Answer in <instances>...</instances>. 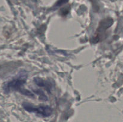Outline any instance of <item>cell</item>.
I'll list each match as a JSON object with an SVG mask.
<instances>
[{"instance_id": "6da1fadb", "label": "cell", "mask_w": 123, "mask_h": 122, "mask_svg": "<svg viewBox=\"0 0 123 122\" xmlns=\"http://www.w3.org/2000/svg\"><path fill=\"white\" fill-rule=\"evenodd\" d=\"M27 77V72L25 71H22L15 78L8 81L5 85L4 87V90L7 92H10L11 91H18L22 94L34 98V94L30 91L23 89L24 84L26 83Z\"/></svg>"}, {"instance_id": "7a4b0ae2", "label": "cell", "mask_w": 123, "mask_h": 122, "mask_svg": "<svg viewBox=\"0 0 123 122\" xmlns=\"http://www.w3.org/2000/svg\"><path fill=\"white\" fill-rule=\"evenodd\" d=\"M22 106L26 111L30 112H34L43 117H49L52 113V109L49 106H35L28 102L23 103Z\"/></svg>"}, {"instance_id": "3957f363", "label": "cell", "mask_w": 123, "mask_h": 122, "mask_svg": "<svg viewBox=\"0 0 123 122\" xmlns=\"http://www.w3.org/2000/svg\"><path fill=\"white\" fill-rule=\"evenodd\" d=\"M34 81L39 86L44 87V88L47 89L48 90L50 89V87H51V84L50 83H49L47 81H44V80H42V79L39 78H35Z\"/></svg>"}]
</instances>
